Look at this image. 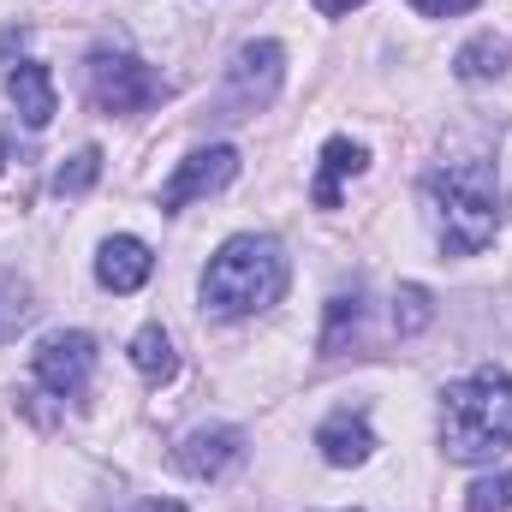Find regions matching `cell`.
Here are the masks:
<instances>
[{
  "label": "cell",
  "instance_id": "44dd1931",
  "mask_svg": "<svg viewBox=\"0 0 512 512\" xmlns=\"http://www.w3.org/2000/svg\"><path fill=\"white\" fill-rule=\"evenodd\" d=\"M310 6H316L322 18H346V12H352V6H364V0H310Z\"/></svg>",
  "mask_w": 512,
  "mask_h": 512
},
{
  "label": "cell",
  "instance_id": "9a60e30c",
  "mask_svg": "<svg viewBox=\"0 0 512 512\" xmlns=\"http://www.w3.org/2000/svg\"><path fill=\"white\" fill-rule=\"evenodd\" d=\"M364 334V292H340L328 298V328H322V358H340L346 340Z\"/></svg>",
  "mask_w": 512,
  "mask_h": 512
},
{
  "label": "cell",
  "instance_id": "e0dca14e",
  "mask_svg": "<svg viewBox=\"0 0 512 512\" xmlns=\"http://www.w3.org/2000/svg\"><path fill=\"white\" fill-rule=\"evenodd\" d=\"M30 322H36V298H30V286H24V280H0V346L18 340Z\"/></svg>",
  "mask_w": 512,
  "mask_h": 512
},
{
  "label": "cell",
  "instance_id": "8fae6325",
  "mask_svg": "<svg viewBox=\"0 0 512 512\" xmlns=\"http://www.w3.org/2000/svg\"><path fill=\"white\" fill-rule=\"evenodd\" d=\"M316 447H322V459H328V465H340V471L364 465V459L376 453L370 417H364V411H334V417H322V429H316Z\"/></svg>",
  "mask_w": 512,
  "mask_h": 512
},
{
  "label": "cell",
  "instance_id": "ffe728a7",
  "mask_svg": "<svg viewBox=\"0 0 512 512\" xmlns=\"http://www.w3.org/2000/svg\"><path fill=\"white\" fill-rule=\"evenodd\" d=\"M483 0H411V12L423 18H459V12H477Z\"/></svg>",
  "mask_w": 512,
  "mask_h": 512
},
{
  "label": "cell",
  "instance_id": "7c38bea8",
  "mask_svg": "<svg viewBox=\"0 0 512 512\" xmlns=\"http://www.w3.org/2000/svg\"><path fill=\"white\" fill-rule=\"evenodd\" d=\"M364 167H370V149H364V143L328 137V143H322V173H316V185H310V203H316V209H340V185L358 179Z\"/></svg>",
  "mask_w": 512,
  "mask_h": 512
},
{
  "label": "cell",
  "instance_id": "5bb4252c",
  "mask_svg": "<svg viewBox=\"0 0 512 512\" xmlns=\"http://www.w3.org/2000/svg\"><path fill=\"white\" fill-rule=\"evenodd\" d=\"M131 370H137L143 382H155V387L179 376V352H173V340H167L161 322H149V328L131 334Z\"/></svg>",
  "mask_w": 512,
  "mask_h": 512
},
{
  "label": "cell",
  "instance_id": "2e32d148",
  "mask_svg": "<svg viewBox=\"0 0 512 512\" xmlns=\"http://www.w3.org/2000/svg\"><path fill=\"white\" fill-rule=\"evenodd\" d=\"M429 322H435V298H429V286H399V292H393V334L411 340V334H423Z\"/></svg>",
  "mask_w": 512,
  "mask_h": 512
},
{
  "label": "cell",
  "instance_id": "7402d4cb",
  "mask_svg": "<svg viewBox=\"0 0 512 512\" xmlns=\"http://www.w3.org/2000/svg\"><path fill=\"white\" fill-rule=\"evenodd\" d=\"M126 512H185L179 501H137V507H126Z\"/></svg>",
  "mask_w": 512,
  "mask_h": 512
},
{
  "label": "cell",
  "instance_id": "52a82bcc",
  "mask_svg": "<svg viewBox=\"0 0 512 512\" xmlns=\"http://www.w3.org/2000/svg\"><path fill=\"white\" fill-rule=\"evenodd\" d=\"M233 179H239V149H233V143L191 149V155L173 167V179L161 185V215H179L185 203H197V197H215V191H227Z\"/></svg>",
  "mask_w": 512,
  "mask_h": 512
},
{
  "label": "cell",
  "instance_id": "9c48e42d",
  "mask_svg": "<svg viewBox=\"0 0 512 512\" xmlns=\"http://www.w3.org/2000/svg\"><path fill=\"white\" fill-rule=\"evenodd\" d=\"M149 274H155V256H149L143 239H131V233H114V239L96 251V280H102L114 298L143 292V286H149Z\"/></svg>",
  "mask_w": 512,
  "mask_h": 512
},
{
  "label": "cell",
  "instance_id": "5b68a950",
  "mask_svg": "<svg viewBox=\"0 0 512 512\" xmlns=\"http://www.w3.org/2000/svg\"><path fill=\"white\" fill-rule=\"evenodd\" d=\"M167 96L161 72L143 66L137 54H114V48H96L90 54V102L102 114H143Z\"/></svg>",
  "mask_w": 512,
  "mask_h": 512
},
{
  "label": "cell",
  "instance_id": "277c9868",
  "mask_svg": "<svg viewBox=\"0 0 512 512\" xmlns=\"http://www.w3.org/2000/svg\"><path fill=\"white\" fill-rule=\"evenodd\" d=\"M280 78H286V48L280 42H245L227 66V84L215 96V120H251L262 114L274 96H280Z\"/></svg>",
  "mask_w": 512,
  "mask_h": 512
},
{
  "label": "cell",
  "instance_id": "6da1fadb",
  "mask_svg": "<svg viewBox=\"0 0 512 512\" xmlns=\"http://www.w3.org/2000/svg\"><path fill=\"white\" fill-rule=\"evenodd\" d=\"M423 209L447 256H477L501 233V179L489 161H441L423 173Z\"/></svg>",
  "mask_w": 512,
  "mask_h": 512
},
{
  "label": "cell",
  "instance_id": "d6986e66",
  "mask_svg": "<svg viewBox=\"0 0 512 512\" xmlns=\"http://www.w3.org/2000/svg\"><path fill=\"white\" fill-rule=\"evenodd\" d=\"M465 512H512V471H495L483 483H471V501Z\"/></svg>",
  "mask_w": 512,
  "mask_h": 512
},
{
  "label": "cell",
  "instance_id": "3957f363",
  "mask_svg": "<svg viewBox=\"0 0 512 512\" xmlns=\"http://www.w3.org/2000/svg\"><path fill=\"white\" fill-rule=\"evenodd\" d=\"M286 280H292L286 251L268 233H239V239H227L221 251L209 256V268H203V304L215 316L239 322V316H256V310L280 304Z\"/></svg>",
  "mask_w": 512,
  "mask_h": 512
},
{
  "label": "cell",
  "instance_id": "ba28073f",
  "mask_svg": "<svg viewBox=\"0 0 512 512\" xmlns=\"http://www.w3.org/2000/svg\"><path fill=\"white\" fill-rule=\"evenodd\" d=\"M245 429H233V423H209V429H191L179 447H173V465L185 471V477H197V483H221L227 471H239L245 465Z\"/></svg>",
  "mask_w": 512,
  "mask_h": 512
},
{
  "label": "cell",
  "instance_id": "7a4b0ae2",
  "mask_svg": "<svg viewBox=\"0 0 512 512\" xmlns=\"http://www.w3.org/2000/svg\"><path fill=\"white\" fill-rule=\"evenodd\" d=\"M441 447L459 465H489L512 447V376L477 370L441 393Z\"/></svg>",
  "mask_w": 512,
  "mask_h": 512
},
{
  "label": "cell",
  "instance_id": "ac0fdd59",
  "mask_svg": "<svg viewBox=\"0 0 512 512\" xmlns=\"http://www.w3.org/2000/svg\"><path fill=\"white\" fill-rule=\"evenodd\" d=\"M96 179H102V149H78V155L54 173V191H60V197H84Z\"/></svg>",
  "mask_w": 512,
  "mask_h": 512
},
{
  "label": "cell",
  "instance_id": "8992f818",
  "mask_svg": "<svg viewBox=\"0 0 512 512\" xmlns=\"http://www.w3.org/2000/svg\"><path fill=\"white\" fill-rule=\"evenodd\" d=\"M30 376L36 387H48L54 399H84V387L96 376V340L90 334H48L36 352H30Z\"/></svg>",
  "mask_w": 512,
  "mask_h": 512
},
{
  "label": "cell",
  "instance_id": "603a6c76",
  "mask_svg": "<svg viewBox=\"0 0 512 512\" xmlns=\"http://www.w3.org/2000/svg\"><path fill=\"white\" fill-rule=\"evenodd\" d=\"M0 167H6V143H0Z\"/></svg>",
  "mask_w": 512,
  "mask_h": 512
},
{
  "label": "cell",
  "instance_id": "30bf717a",
  "mask_svg": "<svg viewBox=\"0 0 512 512\" xmlns=\"http://www.w3.org/2000/svg\"><path fill=\"white\" fill-rule=\"evenodd\" d=\"M6 96H12V108H18V120L30 131H42L54 114H60V96H54V72L42 66V60H18L12 72H6Z\"/></svg>",
  "mask_w": 512,
  "mask_h": 512
},
{
  "label": "cell",
  "instance_id": "4fadbf2b",
  "mask_svg": "<svg viewBox=\"0 0 512 512\" xmlns=\"http://www.w3.org/2000/svg\"><path fill=\"white\" fill-rule=\"evenodd\" d=\"M507 66H512V42L507 36H495V30L471 36V42L453 54V72H459L465 84H489V78H501Z\"/></svg>",
  "mask_w": 512,
  "mask_h": 512
}]
</instances>
